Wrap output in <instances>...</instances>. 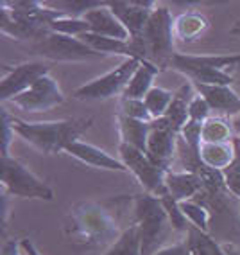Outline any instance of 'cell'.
Wrapping results in <instances>:
<instances>
[{"label": "cell", "instance_id": "obj_34", "mask_svg": "<svg viewBox=\"0 0 240 255\" xmlns=\"http://www.w3.org/2000/svg\"><path fill=\"white\" fill-rule=\"evenodd\" d=\"M210 112H212V108L206 103V99L195 92L194 97H190V101H188V117H190V121L204 124L210 119Z\"/></svg>", "mask_w": 240, "mask_h": 255}, {"label": "cell", "instance_id": "obj_2", "mask_svg": "<svg viewBox=\"0 0 240 255\" xmlns=\"http://www.w3.org/2000/svg\"><path fill=\"white\" fill-rule=\"evenodd\" d=\"M93 117H74L59 121L29 123L11 115V126L20 138L45 155H54L67 149L72 142L81 140V135L93 126Z\"/></svg>", "mask_w": 240, "mask_h": 255}, {"label": "cell", "instance_id": "obj_21", "mask_svg": "<svg viewBox=\"0 0 240 255\" xmlns=\"http://www.w3.org/2000/svg\"><path fill=\"white\" fill-rule=\"evenodd\" d=\"M235 140V138H233ZM237 158L235 142H226V144H206L204 142L201 147V164L204 167L213 169V171H226Z\"/></svg>", "mask_w": 240, "mask_h": 255}, {"label": "cell", "instance_id": "obj_28", "mask_svg": "<svg viewBox=\"0 0 240 255\" xmlns=\"http://www.w3.org/2000/svg\"><path fill=\"white\" fill-rule=\"evenodd\" d=\"M176 97V92L172 90H167V88H161V87H154L153 90L145 96L144 103L149 110L151 117L153 121H158V119H163L165 114H167L168 106L170 103L174 101Z\"/></svg>", "mask_w": 240, "mask_h": 255}, {"label": "cell", "instance_id": "obj_19", "mask_svg": "<svg viewBox=\"0 0 240 255\" xmlns=\"http://www.w3.org/2000/svg\"><path fill=\"white\" fill-rule=\"evenodd\" d=\"M117 129L118 137H120V144H127V146L136 147L140 151H147V140H149L151 133V123H144V121H136V119H129L118 112L117 115Z\"/></svg>", "mask_w": 240, "mask_h": 255}, {"label": "cell", "instance_id": "obj_7", "mask_svg": "<svg viewBox=\"0 0 240 255\" xmlns=\"http://www.w3.org/2000/svg\"><path fill=\"white\" fill-rule=\"evenodd\" d=\"M118 155L127 171H131L133 176L138 180V183L144 187L147 194L156 198H163L167 194L168 191L165 185V171L160 169L158 165H154L144 151L118 142Z\"/></svg>", "mask_w": 240, "mask_h": 255}, {"label": "cell", "instance_id": "obj_25", "mask_svg": "<svg viewBox=\"0 0 240 255\" xmlns=\"http://www.w3.org/2000/svg\"><path fill=\"white\" fill-rule=\"evenodd\" d=\"M179 209L185 214V218L188 219V223L192 227L199 228L203 232H210V225H212V212H210L208 203L197 200H186L179 203Z\"/></svg>", "mask_w": 240, "mask_h": 255}, {"label": "cell", "instance_id": "obj_33", "mask_svg": "<svg viewBox=\"0 0 240 255\" xmlns=\"http://www.w3.org/2000/svg\"><path fill=\"white\" fill-rule=\"evenodd\" d=\"M120 114L129 119H136V121L153 123V117H151L149 110H147L144 101H140V99H122V97H120Z\"/></svg>", "mask_w": 240, "mask_h": 255}, {"label": "cell", "instance_id": "obj_39", "mask_svg": "<svg viewBox=\"0 0 240 255\" xmlns=\"http://www.w3.org/2000/svg\"><path fill=\"white\" fill-rule=\"evenodd\" d=\"M224 252H226V255H240V246L239 245H224Z\"/></svg>", "mask_w": 240, "mask_h": 255}, {"label": "cell", "instance_id": "obj_10", "mask_svg": "<svg viewBox=\"0 0 240 255\" xmlns=\"http://www.w3.org/2000/svg\"><path fill=\"white\" fill-rule=\"evenodd\" d=\"M111 11L117 14V18L122 22V25L127 29L129 36H131V45L135 49L136 56L142 59L140 56V41L144 36L145 25L149 22L151 13L156 7V2L153 0H117V2H108Z\"/></svg>", "mask_w": 240, "mask_h": 255}, {"label": "cell", "instance_id": "obj_5", "mask_svg": "<svg viewBox=\"0 0 240 255\" xmlns=\"http://www.w3.org/2000/svg\"><path fill=\"white\" fill-rule=\"evenodd\" d=\"M2 192L7 196L25 198V200H54V189L32 173L22 160L14 156H2Z\"/></svg>", "mask_w": 240, "mask_h": 255}, {"label": "cell", "instance_id": "obj_40", "mask_svg": "<svg viewBox=\"0 0 240 255\" xmlns=\"http://www.w3.org/2000/svg\"><path fill=\"white\" fill-rule=\"evenodd\" d=\"M231 126H233L235 135H240V115H237V117L231 119Z\"/></svg>", "mask_w": 240, "mask_h": 255}, {"label": "cell", "instance_id": "obj_8", "mask_svg": "<svg viewBox=\"0 0 240 255\" xmlns=\"http://www.w3.org/2000/svg\"><path fill=\"white\" fill-rule=\"evenodd\" d=\"M36 54L49 61H86V59L102 58L95 50L88 47L81 38L65 36L49 31L34 45Z\"/></svg>", "mask_w": 240, "mask_h": 255}, {"label": "cell", "instance_id": "obj_24", "mask_svg": "<svg viewBox=\"0 0 240 255\" xmlns=\"http://www.w3.org/2000/svg\"><path fill=\"white\" fill-rule=\"evenodd\" d=\"M185 243L190 255H226L224 246L219 245L208 232H203L195 227L188 228Z\"/></svg>", "mask_w": 240, "mask_h": 255}, {"label": "cell", "instance_id": "obj_22", "mask_svg": "<svg viewBox=\"0 0 240 255\" xmlns=\"http://www.w3.org/2000/svg\"><path fill=\"white\" fill-rule=\"evenodd\" d=\"M81 40L86 43L88 47L95 50L97 54H100L102 58L104 56H124L126 58H138L133 49L131 41H122V40H115V38H106L95 34V32H86L82 34Z\"/></svg>", "mask_w": 240, "mask_h": 255}, {"label": "cell", "instance_id": "obj_37", "mask_svg": "<svg viewBox=\"0 0 240 255\" xmlns=\"http://www.w3.org/2000/svg\"><path fill=\"white\" fill-rule=\"evenodd\" d=\"M20 252H22V243L16 241V239H9L2 245L0 255H20Z\"/></svg>", "mask_w": 240, "mask_h": 255}, {"label": "cell", "instance_id": "obj_18", "mask_svg": "<svg viewBox=\"0 0 240 255\" xmlns=\"http://www.w3.org/2000/svg\"><path fill=\"white\" fill-rule=\"evenodd\" d=\"M208 29L210 20L197 11H186L174 18V38L181 43H194Z\"/></svg>", "mask_w": 240, "mask_h": 255}, {"label": "cell", "instance_id": "obj_3", "mask_svg": "<svg viewBox=\"0 0 240 255\" xmlns=\"http://www.w3.org/2000/svg\"><path fill=\"white\" fill-rule=\"evenodd\" d=\"M135 209V225L138 227L142 255H154L161 250L168 236L174 232L167 210L161 205L160 198L151 194H138L133 198Z\"/></svg>", "mask_w": 240, "mask_h": 255}, {"label": "cell", "instance_id": "obj_38", "mask_svg": "<svg viewBox=\"0 0 240 255\" xmlns=\"http://www.w3.org/2000/svg\"><path fill=\"white\" fill-rule=\"evenodd\" d=\"M22 250L25 252L27 255H40V252H38V248L34 245H32L31 239H22Z\"/></svg>", "mask_w": 240, "mask_h": 255}, {"label": "cell", "instance_id": "obj_12", "mask_svg": "<svg viewBox=\"0 0 240 255\" xmlns=\"http://www.w3.org/2000/svg\"><path fill=\"white\" fill-rule=\"evenodd\" d=\"M177 138H179V133L167 123V119H158V121L151 123V133L145 155L149 156L154 165L163 169L165 173L170 171L172 160L176 156Z\"/></svg>", "mask_w": 240, "mask_h": 255}, {"label": "cell", "instance_id": "obj_11", "mask_svg": "<svg viewBox=\"0 0 240 255\" xmlns=\"http://www.w3.org/2000/svg\"><path fill=\"white\" fill-rule=\"evenodd\" d=\"M16 108L23 110V112H47V110L54 108L65 103V94L59 88L58 81H56L50 74L43 76L38 79L31 88L22 92L20 96L11 99Z\"/></svg>", "mask_w": 240, "mask_h": 255}, {"label": "cell", "instance_id": "obj_17", "mask_svg": "<svg viewBox=\"0 0 240 255\" xmlns=\"http://www.w3.org/2000/svg\"><path fill=\"white\" fill-rule=\"evenodd\" d=\"M158 65L151 63L147 59H142L138 69L135 70V74L131 76L129 83H127L126 90L122 94V99H140L144 101L145 96L153 90L156 85H154V79L158 78L160 74Z\"/></svg>", "mask_w": 240, "mask_h": 255}, {"label": "cell", "instance_id": "obj_36", "mask_svg": "<svg viewBox=\"0 0 240 255\" xmlns=\"http://www.w3.org/2000/svg\"><path fill=\"white\" fill-rule=\"evenodd\" d=\"M154 255H190V252H188L186 243L181 241V243H174V245L163 246L161 250H158Z\"/></svg>", "mask_w": 240, "mask_h": 255}, {"label": "cell", "instance_id": "obj_27", "mask_svg": "<svg viewBox=\"0 0 240 255\" xmlns=\"http://www.w3.org/2000/svg\"><path fill=\"white\" fill-rule=\"evenodd\" d=\"M104 255H142L140 236L135 223L124 228L120 237L104 252Z\"/></svg>", "mask_w": 240, "mask_h": 255}, {"label": "cell", "instance_id": "obj_31", "mask_svg": "<svg viewBox=\"0 0 240 255\" xmlns=\"http://www.w3.org/2000/svg\"><path fill=\"white\" fill-rule=\"evenodd\" d=\"M50 31L58 32V34H65V36H72V38H81L82 34L91 32L90 23L84 18H74V16H63V18H58L50 23Z\"/></svg>", "mask_w": 240, "mask_h": 255}, {"label": "cell", "instance_id": "obj_6", "mask_svg": "<svg viewBox=\"0 0 240 255\" xmlns=\"http://www.w3.org/2000/svg\"><path fill=\"white\" fill-rule=\"evenodd\" d=\"M140 58H126L113 70L102 74L99 78L84 83L74 90V99L77 101H108L111 97H122L127 83L138 69Z\"/></svg>", "mask_w": 240, "mask_h": 255}, {"label": "cell", "instance_id": "obj_29", "mask_svg": "<svg viewBox=\"0 0 240 255\" xmlns=\"http://www.w3.org/2000/svg\"><path fill=\"white\" fill-rule=\"evenodd\" d=\"M183 92H185L183 88H181V92H176V97H174V101L170 103L167 114H165V117H163V119H167V123L170 124L177 133H181L183 126L190 121V117H188V101L190 99H185V97H183Z\"/></svg>", "mask_w": 240, "mask_h": 255}, {"label": "cell", "instance_id": "obj_4", "mask_svg": "<svg viewBox=\"0 0 240 255\" xmlns=\"http://www.w3.org/2000/svg\"><path fill=\"white\" fill-rule=\"evenodd\" d=\"M174 16L167 5L158 4L151 13L140 41V56L151 63L168 67L177 54L174 50Z\"/></svg>", "mask_w": 240, "mask_h": 255}, {"label": "cell", "instance_id": "obj_15", "mask_svg": "<svg viewBox=\"0 0 240 255\" xmlns=\"http://www.w3.org/2000/svg\"><path fill=\"white\" fill-rule=\"evenodd\" d=\"M165 185L168 194L174 198V201L181 203L186 200H194L197 194L204 191V182L197 171H167L165 173Z\"/></svg>", "mask_w": 240, "mask_h": 255}, {"label": "cell", "instance_id": "obj_23", "mask_svg": "<svg viewBox=\"0 0 240 255\" xmlns=\"http://www.w3.org/2000/svg\"><path fill=\"white\" fill-rule=\"evenodd\" d=\"M172 70L190 79L192 85H208V87H231L233 76L230 72L210 69V67H174Z\"/></svg>", "mask_w": 240, "mask_h": 255}, {"label": "cell", "instance_id": "obj_30", "mask_svg": "<svg viewBox=\"0 0 240 255\" xmlns=\"http://www.w3.org/2000/svg\"><path fill=\"white\" fill-rule=\"evenodd\" d=\"M179 138H183L186 144V147L190 149L192 156L195 160V165H203L201 164V147H203V124L194 123V121H188V123L183 126L181 133H179Z\"/></svg>", "mask_w": 240, "mask_h": 255}, {"label": "cell", "instance_id": "obj_32", "mask_svg": "<svg viewBox=\"0 0 240 255\" xmlns=\"http://www.w3.org/2000/svg\"><path fill=\"white\" fill-rule=\"evenodd\" d=\"M160 201H161V205L167 210V216H168V219H170V225H172L174 232H185V234L188 232V228H190L192 225L188 223V219H186L185 214L181 212L179 203L174 201V198L170 196L168 192L163 198H160Z\"/></svg>", "mask_w": 240, "mask_h": 255}, {"label": "cell", "instance_id": "obj_9", "mask_svg": "<svg viewBox=\"0 0 240 255\" xmlns=\"http://www.w3.org/2000/svg\"><path fill=\"white\" fill-rule=\"evenodd\" d=\"M50 74V67L45 61L40 59H32L25 61L16 67H4V74L0 79V101L2 103H9L22 92L31 88L40 78Z\"/></svg>", "mask_w": 240, "mask_h": 255}, {"label": "cell", "instance_id": "obj_13", "mask_svg": "<svg viewBox=\"0 0 240 255\" xmlns=\"http://www.w3.org/2000/svg\"><path fill=\"white\" fill-rule=\"evenodd\" d=\"M68 156L79 160L81 164L90 165L95 169H104V171H118V173H126L127 167L122 164L120 158H115L109 153H106L104 149L88 144L84 140H76L65 149Z\"/></svg>", "mask_w": 240, "mask_h": 255}, {"label": "cell", "instance_id": "obj_16", "mask_svg": "<svg viewBox=\"0 0 240 255\" xmlns=\"http://www.w3.org/2000/svg\"><path fill=\"white\" fill-rule=\"evenodd\" d=\"M192 87L206 99L212 110L231 117L240 115V96L231 87H208V85H192Z\"/></svg>", "mask_w": 240, "mask_h": 255}, {"label": "cell", "instance_id": "obj_1", "mask_svg": "<svg viewBox=\"0 0 240 255\" xmlns=\"http://www.w3.org/2000/svg\"><path fill=\"white\" fill-rule=\"evenodd\" d=\"M108 203L79 201L70 207L63 223V234L68 241L82 248L111 246L120 237V219Z\"/></svg>", "mask_w": 240, "mask_h": 255}, {"label": "cell", "instance_id": "obj_26", "mask_svg": "<svg viewBox=\"0 0 240 255\" xmlns=\"http://www.w3.org/2000/svg\"><path fill=\"white\" fill-rule=\"evenodd\" d=\"M233 126L222 117H210L203 124V144H226L233 142Z\"/></svg>", "mask_w": 240, "mask_h": 255}, {"label": "cell", "instance_id": "obj_20", "mask_svg": "<svg viewBox=\"0 0 240 255\" xmlns=\"http://www.w3.org/2000/svg\"><path fill=\"white\" fill-rule=\"evenodd\" d=\"M0 31L4 36L16 38V40H27V38H43L50 29H40L36 25L23 22V20L16 18L7 7L0 4Z\"/></svg>", "mask_w": 240, "mask_h": 255}, {"label": "cell", "instance_id": "obj_35", "mask_svg": "<svg viewBox=\"0 0 240 255\" xmlns=\"http://www.w3.org/2000/svg\"><path fill=\"white\" fill-rule=\"evenodd\" d=\"M14 137V129L11 126V115L2 108V156H9V146Z\"/></svg>", "mask_w": 240, "mask_h": 255}, {"label": "cell", "instance_id": "obj_14", "mask_svg": "<svg viewBox=\"0 0 240 255\" xmlns=\"http://www.w3.org/2000/svg\"><path fill=\"white\" fill-rule=\"evenodd\" d=\"M82 18L90 23L91 32H95V34H100V36L106 38H115V40L122 41H131V36H129L127 29L117 18V14L111 11L108 2H102L99 7L88 11Z\"/></svg>", "mask_w": 240, "mask_h": 255}, {"label": "cell", "instance_id": "obj_41", "mask_svg": "<svg viewBox=\"0 0 240 255\" xmlns=\"http://www.w3.org/2000/svg\"><path fill=\"white\" fill-rule=\"evenodd\" d=\"M231 34H233V36H237V38H240V22L239 23H237V25H235V27H233V29H231Z\"/></svg>", "mask_w": 240, "mask_h": 255}]
</instances>
